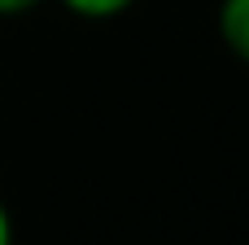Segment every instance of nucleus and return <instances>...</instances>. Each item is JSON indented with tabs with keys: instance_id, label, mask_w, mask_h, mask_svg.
Segmentation results:
<instances>
[{
	"instance_id": "3",
	"label": "nucleus",
	"mask_w": 249,
	"mask_h": 245,
	"mask_svg": "<svg viewBox=\"0 0 249 245\" xmlns=\"http://www.w3.org/2000/svg\"><path fill=\"white\" fill-rule=\"evenodd\" d=\"M35 4H44V0H0V18H22V13H31Z\"/></svg>"
},
{
	"instance_id": "1",
	"label": "nucleus",
	"mask_w": 249,
	"mask_h": 245,
	"mask_svg": "<svg viewBox=\"0 0 249 245\" xmlns=\"http://www.w3.org/2000/svg\"><path fill=\"white\" fill-rule=\"evenodd\" d=\"M219 35L249 66V0H219Z\"/></svg>"
},
{
	"instance_id": "2",
	"label": "nucleus",
	"mask_w": 249,
	"mask_h": 245,
	"mask_svg": "<svg viewBox=\"0 0 249 245\" xmlns=\"http://www.w3.org/2000/svg\"><path fill=\"white\" fill-rule=\"evenodd\" d=\"M136 0H61V9L79 13V18H118L127 13Z\"/></svg>"
},
{
	"instance_id": "4",
	"label": "nucleus",
	"mask_w": 249,
	"mask_h": 245,
	"mask_svg": "<svg viewBox=\"0 0 249 245\" xmlns=\"http://www.w3.org/2000/svg\"><path fill=\"white\" fill-rule=\"evenodd\" d=\"M0 245H13V219H9V206L0 202Z\"/></svg>"
}]
</instances>
